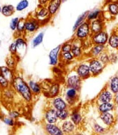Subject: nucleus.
<instances>
[{
    "instance_id": "c03bdc74",
    "label": "nucleus",
    "mask_w": 118,
    "mask_h": 135,
    "mask_svg": "<svg viewBox=\"0 0 118 135\" xmlns=\"http://www.w3.org/2000/svg\"><path fill=\"white\" fill-rule=\"evenodd\" d=\"M9 51L12 54H15L16 53V46L15 43L11 44L9 47Z\"/></svg>"
},
{
    "instance_id": "c756f323",
    "label": "nucleus",
    "mask_w": 118,
    "mask_h": 135,
    "mask_svg": "<svg viewBox=\"0 0 118 135\" xmlns=\"http://www.w3.org/2000/svg\"><path fill=\"white\" fill-rule=\"evenodd\" d=\"M59 85L57 84H53V85L51 86L49 91V95L51 97H55L57 95L58 93L59 92Z\"/></svg>"
},
{
    "instance_id": "f03ea898",
    "label": "nucleus",
    "mask_w": 118,
    "mask_h": 135,
    "mask_svg": "<svg viewBox=\"0 0 118 135\" xmlns=\"http://www.w3.org/2000/svg\"><path fill=\"white\" fill-rule=\"evenodd\" d=\"M76 36L80 39L87 37L90 33V22L86 20L76 30Z\"/></svg>"
},
{
    "instance_id": "2eb2a0df",
    "label": "nucleus",
    "mask_w": 118,
    "mask_h": 135,
    "mask_svg": "<svg viewBox=\"0 0 118 135\" xmlns=\"http://www.w3.org/2000/svg\"><path fill=\"white\" fill-rule=\"evenodd\" d=\"M100 118L102 122L107 126H112L114 122V117L108 112L101 113Z\"/></svg>"
},
{
    "instance_id": "ddd939ff",
    "label": "nucleus",
    "mask_w": 118,
    "mask_h": 135,
    "mask_svg": "<svg viewBox=\"0 0 118 135\" xmlns=\"http://www.w3.org/2000/svg\"><path fill=\"white\" fill-rule=\"evenodd\" d=\"M0 73L9 81L10 84H11L14 77L12 71L10 68L2 66L0 68Z\"/></svg>"
},
{
    "instance_id": "aec40b11",
    "label": "nucleus",
    "mask_w": 118,
    "mask_h": 135,
    "mask_svg": "<svg viewBox=\"0 0 118 135\" xmlns=\"http://www.w3.org/2000/svg\"><path fill=\"white\" fill-rule=\"evenodd\" d=\"M89 12V11H85L84 13H83L81 15H80L78 18L77 19V20H76L75 22L74 25L73 26V31H75L77 29V28L82 25L83 22H84L86 20H87V17L88 13Z\"/></svg>"
},
{
    "instance_id": "39448f33",
    "label": "nucleus",
    "mask_w": 118,
    "mask_h": 135,
    "mask_svg": "<svg viewBox=\"0 0 118 135\" xmlns=\"http://www.w3.org/2000/svg\"><path fill=\"white\" fill-rule=\"evenodd\" d=\"M40 25V22L37 19L29 18L25 19V30L29 32L37 31Z\"/></svg>"
},
{
    "instance_id": "f704fd0d",
    "label": "nucleus",
    "mask_w": 118,
    "mask_h": 135,
    "mask_svg": "<svg viewBox=\"0 0 118 135\" xmlns=\"http://www.w3.org/2000/svg\"><path fill=\"white\" fill-rule=\"evenodd\" d=\"M25 19L23 18H21L19 20L16 29L19 32H22L25 30Z\"/></svg>"
},
{
    "instance_id": "cd10ccee",
    "label": "nucleus",
    "mask_w": 118,
    "mask_h": 135,
    "mask_svg": "<svg viewBox=\"0 0 118 135\" xmlns=\"http://www.w3.org/2000/svg\"><path fill=\"white\" fill-rule=\"evenodd\" d=\"M70 118L72 122L76 125L79 124L82 120V117L80 114L77 111L73 112V113L71 114Z\"/></svg>"
},
{
    "instance_id": "393cba45",
    "label": "nucleus",
    "mask_w": 118,
    "mask_h": 135,
    "mask_svg": "<svg viewBox=\"0 0 118 135\" xmlns=\"http://www.w3.org/2000/svg\"><path fill=\"white\" fill-rule=\"evenodd\" d=\"M29 86L32 94H39L41 91V88L39 84L32 80H31L29 83Z\"/></svg>"
},
{
    "instance_id": "4be33fe9",
    "label": "nucleus",
    "mask_w": 118,
    "mask_h": 135,
    "mask_svg": "<svg viewBox=\"0 0 118 135\" xmlns=\"http://www.w3.org/2000/svg\"><path fill=\"white\" fill-rule=\"evenodd\" d=\"M2 14L6 16V17H9L13 15L15 13V10L14 7L12 5H5L2 7Z\"/></svg>"
},
{
    "instance_id": "3c124183",
    "label": "nucleus",
    "mask_w": 118,
    "mask_h": 135,
    "mask_svg": "<svg viewBox=\"0 0 118 135\" xmlns=\"http://www.w3.org/2000/svg\"><path fill=\"white\" fill-rule=\"evenodd\" d=\"M1 44H2V42H1V41H0V47H1Z\"/></svg>"
},
{
    "instance_id": "b1692460",
    "label": "nucleus",
    "mask_w": 118,
    "mask_h": 135,
    "mask_svg": "<svg viewBox=\"0 0 118 135\" xmlns=\"http://www.w3.org/2000/svg\"><path fill=\"white\" fill-rule=\"evenodd\" d=\"M75 129V124L70 121H65L62 126V131L65 133H70L74 131Z\"/></svg>"
},
{
    "instance_id": "8fccbe9b",
    "label": "nucleus",
    "mask_w": 118,
    "mask_h": 135,
    "mask_svg": "<svg viewBox=\"0 0 118 135\" xmlns=\"http://www.w3.org/2000/svg\"><path fill=\"white\" fill-rule=\"evenodd\" d=\"M67 1H68V0H62V2H64Z\"/></svg>"
},
{
    "instance_id": "f8f14e48",
    "label": "nucleus",
    "mask_w": 118,
    "mask_h": 135,
    "mask_svg": "<svg viewBox=\"0 0 118 135\" xmlns=\"http://www.w3.org/2000/svg\"><path fill=\"white\" fill-rule=\"evenodd\" d=\"M77 73L80 78L86 79L90 74L89 66L86 64H81L77 69Z\"/></svg>"
},
{
    "instance_id": "6e6552de",
    "label": "nucleus",
    "mask_w": 118,
    "mask_h": 135,
    "mask_svg": "<svg viewBox=\"0 0 118 135\" xmlns=\"http://www.w3.org/2000/svg\"><path fill=\"white\" fill-rule=\"evenodd\" d=\"M62 3V0H50L47 7L51 16L56 14Z\"/></svg>"
},
{
    "instance_id": "7c9ffc66",
    "label": "nucleus",
    "mask_w": 118,
    "mask_h": 135,
    "mask_svg": "<svg viewBox=\"0 0 118 135\" xmlns=\"http://www.w3.org/2000/svg\"><path fill=\"white\" fill-rule=\"evenodd\" d=\"M44 33L43 32L40 33L37 37L32 41V46L34 47H36L42 43L43 40Z\"/></svg>"
},
{
    "instance_id": "5701e85b",
    "label": "nucleus",
    "mask_w": 118,
    "mask_h": 135,
    "mask_svg": "<svg viewBox=\"0 0 118 135\" xmlns=\"http://www.w3.org/2000/svg\"><path fill=\"white\" fill-rule=\"evenodd\" d=\"M112 94L111 93L108 91H105L102 92L100 94L99 99L102 103L110 102L112 100Z\"/></svg>"
},
{
    "instance_id": "2f4dec72",
    "label": "nucleus",
    "mask_w": 118,
    "mask_h": 135,
    "mask_svg": "<svg viewBox=\"0 0 118 135\" xmlns=\"http://www.w3.org/2000/svg\"><path fill=\"white\" fill-rule=\"evenodd\" d=\"M57 115L58 118H59L61 120L66 119L68 116V111L65 109L59 110L56 111Z\"/></svg>"
},
{
    "instance_id": "37998d69",
    "label": "nucleus",
    "mask_w": 118,
    "mask_h": 135,
    "mask_svg": "<svg viewBox=\"0 0 118 135\" xmlns=\"http://www.w3.org/2000/svg\"><path fill=\"white\" fill-rule=\"evenodd\" d=\"M94 129L95 131L98 133H102L105 132V129L98 124H95L94 125Z\"/></svg>"
},
{
    "instance_id": "4468645a",
    "label": "nucleus",
    "mask_w": 118,
    "mask_h": 135,
    "mask_svg": "<svg viewBox=\"0 0 118 135\" xmlns=\"http://www.w3.org/2000/svg\"><path fill=\"white\" fill-rule=\"evenodd\" d=\"M45 117L49 123H56L58 119V117L57 115L56 111L54 109H50L47 111Z\"/></svg>"
},
{
    "instance_id": "9b49d317",
    "label": "nucleus",
    "mask_w": 118,
    "mask_h": 135,
    "mask_svg": "<svg viewBox=\"0 0 118 135\" xmlns=\"http://www.w3.org/2000/svg\"><path fill=\"white\" fill-rule=\"evenodd\" d=\"M61 46H58L50 51L49 57L50 58V64L52 65H56L58 62V54L61 49Z\"/></svg>"
},
{
    "instance_id": "6ab92c4d",
    "label": "nucleus",
    "mask_w": 118,
    "mask_h": 135,
    "mask_svg": "<svg viewBox=\"0 0 118 135\" xmlns=\"http://www.w3.org/2000/svg\"><path fill=\"white\" fill-rule=\"evenodd\" d=\"M16 46V53L19 52L20 54L24 53V51L26 48V43L25 41L22 38H18L15 42Z\"/></svg>"
},
{
    "instance_id": "7ed1b4c3",
    "label": "nucleus",
    "mask_w": 118,
    "mask_h": 135,
    "mask_svg": "<svg viewBox=\"0 0 118 135\" xmlns=\"http://www.w3.org/2000/svg\"><path fill=\"white\" fill-rule=\"evenodd\" d=\"M108 38V35L107 32L104 31H101L99 32L92 34V41L96 45L105 44L107 42Z\"/></svg>"
},
{
    "instance_id": "72a5a7b5",
    "label": "nucleus",
    "mask_w": 118,
    "mask_h": 135,
    "mask_svg": "<svg viewBox=\"0 0 118 135\" xmlns=\"http://www.w3.org/2000/svg\"><path fill=\"white\" fill-rule=\"evenodd\" d=\"M29 6V2L27 0H22L17 5L16 9L18 11H21L25 9Z\"/></svg>"
},
{
    "instance_id": "a878e982",
    "label": "nucleus",
    "mask_w": 118,
    "mask_h": 135,
    "mask_svg": "<svg viewBox=\"0 0 118 135\" xmlns=\"http://www.w3.org/2000/svg\"><path fill=\"white\" fill-rule=\"evenodd\" d=\"M114 108V106L110 102L102 103L99 107V110L101 113L109 112L112 110Z\"/></svg>"
},
{
    "instance_id": "0eeeda50",
    "label": "nucleus",
    "mask_w": 118,
    "mask_h": 135,
    "mask_svg": "<svg viewBox=\"0 0 118 135\" xmlns=\"http://www.w3.org/2000/svg\"><path fill=\"white\" fill-rule=\"evenodd\" d=\"M89 68L90 73L94 75H97L101 73L103 69L102 62L97 60H93L90 63Z\"/></svg>"
},
{
    "instance_id": "f3484780",
    "label": "nucleus",
    "mask_w": 118,
    "mask_h": 135,
    "mask_svg": "<svg viewBox=\"0 0 118 135\" xmlns=\"http://www.w3.org/2000/svg\"><path fill=\"white\" fill-rule=\"evenodd\" d=\"M77 97V90L73 88H70L66 94V99L69 103H74Z\"/></svg>"
},
{
    "instance_id": "4c0bfd02",
    "label": "nucleus",
    "mask_w": 118,
    "mask_h": 135,
    "mask_svg": "<svg viewBox=\"0 0 118 135\" xmlns=\"http://www.w3.org/2000/svg\"><path fill=\"white\" fill-rule=\"evenodd\" d=\"M104 49V46L103 45H97L95 46L93 49V52L94 55H97Z\"/></svg>"
},
{
    "instance_id": "9d476101",
    "label": "nucleus",
    "mask_w": 118,
    "mask_h": 135,
    "mask_svg": "<svg viewBox=\"0 0 118 135\" xmlns=\"http://www.w3.org/2000/svg\"><path fill=\"white\" fill-rule=\"evenodd\" d=\"M46 131L51 135H61L63 134L62 130L53 123H48L45 126Z\"/></svg>"
},
{
    "instance_id": "412c9836",
    "label": "nucleus",
    "mask_w": 118,
    "mask_h": 135,
    "mask_svg": "<svg viewBox=\"0 0 118 135\" xmlns=\"http://www.w3.org/2000/svg\"><path fill=\"white\" fill-rule=\"evenodd\" d=\"M108 12L111 16H116L118 14V4L115 2H111L107 6Z\"/></svg>"
},
{
    "instance_id": "a18cd8bd",
    "label": "nucleus",
    "mask_w": 118,
    "mask_h": 135,
    "mask_svg": "<svg viewBox=\"0 0 118 135\" xmlns=\"http://www.w3.org/2000/svg\"><path fill=\"white\" fill-rule=\"evenodd\" d=\"M9 115H10V117H11L13 119H16L20 116L19 113L16 111H13L11 112L10 113Z\"/></svg>"
},
{
    "instance_id": "79ce46f5",
    "label": "nucleus",
    "mask_w": 118,
    "mask_h": 135,
    "mask_svg": "<svg viewBox=\"0 0 118 135\" xmlns=\"http://www.w3.org/2000/svg\"><path fill=\"white\" fill-rule=\"evenodd\" d=\"M3 122L5 124L9 126H13L14 124V122L13 119L11 117H5L3 119Z\"/></svg>"
},
{
    "instance_id": "1a4fd4ad",
    "label": "nucleus",
    "mask_w": 118,
    "mask_h": 135,
    "mask_svg": "<svg viewBox=\"0 0 118 135\" xmlns=\"http://www.w3.org/2000/svg\"><path fill=\"white\" fill-rule=\"evenodd\" d=\"M67 85L69 88L79 90L81 86V78L79 75H73L68 78Z\"/></svg>"
},
{
    "instance_id": "dca6fc26",
    "label": "nucleus",
    "mask_w": 118,
    "mask_h": 135,
    "mask_svg": "<svg viewBox=\"0 0 118 135\" xmlns=\"http://www.w3.org/2000/svg\"><path fill=\"white\" fill-rule=\"evenodd\" d=\"M102 14V11L100 9H96L92 11H89L87 15V20L91 21L93 20L99 18L101 17Z\"/></svg>"
},
{
    "instance_id": "423d86ee",
    "label": "nucleus",
    "mask_w": 118,
    "mask_h": 135,
    "mask_svg": "<svg viewBox=\"0 0 118 135\" xmlns=\"http://www.w3.org/2000/svg\"><path fill=\"white\" fill-rule=\"evenodd\" d=\"M36 14L37 18L40 22V21H45L51 16L47 7L41 5H40L39 8H37Z\"/></svg>"
},
{
    "instance_id": "473e14b6",
    "label": "nucleus",
    "mask_w": 118,
    "mask_h": 135,
    "mask_svg": "<svg viewBox=\"0 0 118 135\" xmlns=\"http://www.w3.org/2000/svg\"><path fill=\"white\" fill-rule=\"evenodd\" d=\"M11 84L0 73V86L3 89H7Z\"/></svg>"
},
{
    "instance_id": "e433bc0d",
    "label": "nucleus",
    "mask_w": 118,
    "mask_h": 135,
    "mask_svg": "<svg viewBox=\"0 0 118 135\" xmlns=\"http://www.w3.org/2000/svg\"><path fill=\"white\" fill-rule=\"evenodd\" d=\"M6 64L7 67L10 68H13L15 65V60L14 57L12 56L8 57L7 58Z\"/></svg>"
},
{
    "instance_id": "c85d7f7f",
    "label": "nucleus",
    "mask_w": 118,
    "mask_h": 135,
    "mask_svg": "<svg viewBox=\"0 0 118 135\" xmlns=\"http://www.w3.org/2000/svg\"><path fill=\"white\" fill-rule=\"evenodd\" d=\"M111 89L114 93L118 92V77L114 76L111 80Z\"/></svg>"
},
{
    "instance_id": "bb28decb",
    "label": "nucleus",
    "mask_w": 118,
    "mask_h": 135,
    "mask_svg": "<svg viewBox=\"0 0 118 135\" xmlns=\"http://www.w3.org/2000/svg\"><path fill=\"white\" fill-rule=\"evenodd\" d=\"M109 45L114 48H116L118 47V36L114 33H112L108 39Z\"/></svg>"
},
{
    "instance_id": "ea45409f",
    "label": "nucleus",
    "mask_w": 118,
    "mask_h": 135,
    "mask_svg": "<svg viewBox=\"0 0 118 135\" xmlns=\"http://www.w3.org/2000/svg\"><path fill=\"white\" fill-rule=\"evenodd\" d=\"M18 18H15L13 19L10 23V28L12 31H15L17 28V25L19 21Z\"/></svg>"
},
{
    "instance_id": "20e7f679",
    "label": "nucleus",
    "mask_w": 118,
    "mask_h": 135,
    "mask_svg": "<svg viewBox=\"0 0 118 135\" xmlns=\"http://www.w3.org/2000/svg\"><path fill=\"white\" fill-rule=\"evenodd\" d=\"M90 22V27L91 32L94 34L99 32L101 31H103L104 29V23L102 19L100 17L92 20Z\"/></svg>"
},
{
    "instance_id": "f257e3e1",
    "label": "nucleus",
    "mask_w": 118,
    "mask_h": 135,
    "mask_svg": "<svg viewBox=\"0 0 118 135\" xmlns=\"http://www.w3.org/2000/svg\"><path fill=\"white\" fill-rule=\"evenodd\" d=\"M14 89L27 102L32 99V92L29 85L20 76L15 77L11 84Z\"/></svg>"
},
{
    "instance_id": "a19ab883",
    "label": "nucleus",
    "mask_w": 118,
    "mask_h": 135,
    "mask_svg": "<svg viewBox=\"0 0 118 135\" xmlns=\"http://www.w3.org/2000/svg\"><path fill=\"white\" fill-rule=\"evenodd\" d=\"M72 48V46L68 44H64L61 49L62 50V52H70Z\"/></svg>"
},
{
    "instance_id": "09e8293b",
    "label": "nucleus",
    "mask_w": 118,
    "mask_h": 135,
    "mask_svg": "<svg viewBox=\"0 0 118 135\" xmlns=\"http://www.w3.org/2000/svg\"><path fill=\"white\" fill-rule=\"evenodd\" d=\"M116 100H117V102L118 104V94L117 96V97H116Z\"/></svg>"
},
{
    "instance_id": "58836bf2",
    "label": "nucleus",
    "mask_w": 118,
    "mask_h": 135,
    "mask_svg": "<svg viewBox=\"0 0 118 135\" xmlns=\"http://www.w3.org/2000/svg\"><path fill=\"white\" fill-rule=\"evenodd\" d=\"M62 57L63 60L69 61L73 59L74 56L70 52H62Z\"/></svg>"
},
{
    "instance_id": "c9c22d12",
    "label": "nucleus",
    "mask_w": 118,
    "mask_h": 135,
    "mask_svg": "<svg viewBox=\"0 0 118 135\" xmlns=\"http://www.w3.org/2000/svg\"><path fill=\"white\" fill-rule=\"evenodd\" d=\"M71 52H72V54L73 55V56H75V57H78L81 55V49H80V47L74 45L73 46H72Z\"/></svg>"
},
{
    "instance_id": "a211bd4d",
    "label": "nucleus",
    "mask_w": 118,
    "mask_h": 135,
    "mask_svg": "<svg viewBox=\"0 0 118 135\" xmlns=\"http://www.w3.org/2000/svg\"><path fill=\"white\" fill-rule=\"evenodd\" d=\"M53 104L57 110L65 109L67 105L65 101L61 98H56L53 102Z\"/></svg>"
},
{
    "instance_id": "49530a36",
    "label": "nucleus",
    "mask_w": 118,
    "mask_h": 135,
    "mask_svg": "<svg viewBox=\"0 0 118 135\" xmlns=\"http://www.w3.org/2000/svg\"><path fill=\"white\" fill-rule=\"evenodd\" d=\"M100 60L101 62L106 63L108 61V57L106 55H102L100 58Z\"/></svg>"
},
{
    "instance_id": "603ef678",
    "label": "nucleus",
    "mask_w": 118,
    "mask_h": 135,
    "mask_svg": "<svg viewBox=\"0 0 118 135\" xmlns=\"http://www.w3.org/2000/svg\"><path fill=\"white\" fill-rule=\"evenodd\" d=\"M1 10H2V9H1V7H0V12H1Z\"/></svg>"
},
{
    "instance_id": "de8ad7c7",
    "label": "nucleus",
    "mask_w": 118,
    "mask_h": 135,
    "mask_svg": "<svg viewBox=\"0 0 118 135\" xmlns=\"http://www.w3.org/2000/svg\"><path fill=\"white\" fill-rule=\"evenodd\" d=\"M49 1L50 0H39V3L41 6H47V4H48Z\"/></svg>"
}]
</instances>
